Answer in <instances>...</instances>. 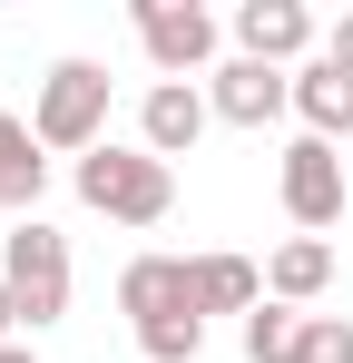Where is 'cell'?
<instances>
[{"label":"cell","instance_id":"cell-17","mask_svg":"<svg viewBox=\"0 0 353 363\" xmlns=\"http://www.w3.org/2000/svg\"><path fill=\"white\" fill-rule=\"evenodd\" d=\"M10 324H30V314H20V295L0 285V344H10Z\"/></svg>","mask_w":353,"mask_h":363},{"label":"cell","instance_id":"cell-8","mask_svg":"<svg viewBox=\"0 0 353 363\" xmlns=\"http://www.w3.org/2000/svg\"><path fill=\"white\" fill-rule=\"evenodd\" d=\"M206 118H216V108H206L186 79H157V89L138 99V138H147V157H186V147L206 138Z\"/></svg>","mask_w":353,"mask_h":363},{"label":"cell","instance_id":"cell-1","mask_svg":"<svg viewBox=\"0 0 353 363\" xmlns=\"http://www.w3.org/2000/svg\"><path fill=\"white\" fill-rule=\"evenodd\" d=\"M118 304H128L147 363H196L206 354V314H196V265L186 255H138L118 275Z\"/></svg>","mask_w":353,"mask_h":363},{"label":"cell","instance_id":"cell-13","mask_svg":"<svg viewBox=\"0 0 353 363\" xmlns=\"http://www.w3.org/2000/svg\"><path fill=\"white\" fill-rule=\"evenodd\" d=\"M265 304V275L245 255H196V314H255Z\"/></svg>","mask_w":353,"mask_h":363},{"label":"cell","instance_id":"cell-6","mask_svg":"<svg viewBox=\"0 0 353 363\" xmlns=\"http://www.w3.org/2000/svg\"><path fill=\"white\" fill-rule=\"evenodd\" d=\"M138 40H147V60L167 69V79L216 60V20H206L196 0H138Z\"/></svg>","mask_w":353,"mask_h":363},{"label":"cell","instance_id":"cell-2","mask_svg":"<svg viewBox=\"0 0 353 363\" xmlns=\"http://www.w3.org/2000/svg\"><path fill=\"white\" fill-rule=\"evenodd\" d=\"M79 196L99 216H118V226H157L176 206V177H167V157H147V147H89L79 157Z\"/></svg>","mask_w":353,"mask_h":363},{"label":"cell","instance_id":"cell-12","mask_svg":"<svg viewBox=\"0 0 353 363\" xmlns=\"http://www.w3.org/2000/svg\"><path fill=\"white\" fill-rule=\"evenodd\" d=\"M40 186H50V157H40V128L30 118H0V206H40Z\"/></svg>","mask_w":353,"mask_h":363},{"label":"cell","instance_id":"cell-16","mask_svg":"<svg viewBox=\"0 0 353 363\" xmlns=\"http://www.w3.org/2000/svg\"><path fill=\"white\" fill-rule=\"evenodd\" d=\"M324 60H334V69H353V10L334 20V50H324Z\"/></svg>","mask_w":353,"mask_h":363},{"label":"cell","instance_id":"cell-4","mask_svg":"<svg viewBox=\"0 0 353 363\" xmlns=\"http://www.w3.org/2000/svg\"><path fill=\"white\" fill-rule=\"evenodd\" d=\"M0 285L20 295L30 324H59V314H69V236L40 226V216H20V226L0 236Z\"/></svg>","mask_w":353,"mask_h":363},{"label":"cell","instance_id":"cell-7","mask_svg":"<svg viewBox=\"0 0 353 363\" xmlns=\"http://www.w3.org/2000/svg\"><path fill=\"white\" fill-rule=\"evenodd\" d=\"M206 108H216L226 128H275V118L294 108V79H285V69H265V60H226V69H216V89H206Z\"/></svg>","mask_w":353,"mask_h":363},{"label":"cell","instance_id":"cell-11","mask_svg":"<svg viewBox=\"0 0 353 363\" xmlns=\"http://www.w3.org/2000/svg\"><path fill=\"white\" fill-rule=\"evenodd\" d=\"M324 285H334V245L324 236H285L275 245V265H265V295L275 304H314Z\"/></svg>","mask_w":353,"mask_h":363},{"label":"cell","instance_id":"cell-10","mask_svg":"<svg viewBox=\"0 0 353 363\" xmlns=\"http://www.w3.org/2000/svg\"><path fill=\"white\" fill-rule=\"evenodd\" d=\"M294 108H304V138H353V69H294Z\"/></svg>","mask_w":353,"mask_h":363},{"label":"cell","instance_id":"cell-18","mask_svg":"<svg viewBox=\"0 0 353 363\" xmlns=\"http://www.w3.org/2000/svg\"><path fill=\"white\" fill-rule=\"evenodd\" d=\"M0 363H40V354H20V344H0Z\"/></svg>","mask_w":353,"mask_h":363},{"label":"cell","instance_id":"cell-5","mask_svg":"<svg viewBox=\"0 0 353 363\" xmlns=\"http://www.w3.org/2000/svg\"><path fill=\"white\" fill-rule=\"evenodd\" d=\"M285 216L304 236H324L344 216V157H334V138H294L285 147Z\"/></svg>","mask_w":353,"mask_h":363},{"label":"cell","instance_id":"cell-14","mask_svg":"<svg viewBox=\"0 0 353 363\" xmlns=\"http://www.w3.org/2000/svg\"><path fill=\"white\" fill-rule=\"evenodd\" d=\"M304 354V314L294 304H255L245 314V363H294Z\"/></svg>","mask_w":353,"mask_h":363},{"label":"cell","instance_id":"cell-9","mask_svg":"<svg viewBox=\"0 0 353 363\" xmlns=\"http://www.w3.org/2000/svg\"><path fill=\"white\" fill-rule=\"evenodd\" d=\"M304 40H314L304 0H245V10H235V60L285 69V60H304Z\"/></svg>","mask_w":353,"mask_h":363},{"label":"cell","instance_id":"cell-15","mask_svg":"<svg viewBox=\"0 0 353 363\" xmlns=\"http://www.w3.org/2000/svg\"><path fill=\"white\" fill-rule=\"evenodd\" d=\"M294 363H353V324L344 314H304V354Z\"/></svg>","mask_w":353,"mask_h":363},{"label":"cell","instance_id":"cell-3","mask_svg":"<svg viewBox=\"0 0 353 363\" xmlns=\"http://www.w3.org/2000/svg\"><path fill=\"white\" fill-rule=\"evenodd\" d=\"M30 128H40V147H69V157L108 147V69H99V60H59L50 79H40Z\"/></svg>","mask_w":353,"mask_h":363}]
</instances>
